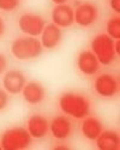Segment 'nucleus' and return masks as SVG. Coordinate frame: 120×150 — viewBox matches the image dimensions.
I'll use <instances>...</instances> for the list:
<instances>
[{"label":"nucleus","instance_id":"obj_18","mask_svg":"<svg viewBox=\"0 0 120 150\" xmlns=\"http://www.w3.org/2000/svg\"><path fill=\"white\" fill-rule=\"evenodd\" d=\"M19 4V0H0V10L3 11H12Z\"/></svg>","mask_w":120,"mask_h":150},{"label":"nucleus","instance_id":"obj_3","mask_svg":"<svg viewBox=\"0 0 120 150\" xmlns=\"http://www.w3.org/2000/svg\"><path fill=\"white\" fill-rule=\"evenodd\" d=\"M91 49L99 62L102 65H109L115 59V48L112 37L106 34H100L91 41Z\"/></svg>","mask_w":120,"mask_h":150},{"label":"nucleus","instance_id":"obj_15","mask_svg":"<svg viewBox=\"0 0 120 150\" xmlns=\"http://www.w3.org/2000/svg\"><path fill=\"white\" fill-rule=\"evenodd\" d=\"M96 145L100 150H118L119 149V136L114 131H103L95 139Z\"/></svg>","mask_w":120,"mask_h":150},{"label":"nucleus","instance_id":"obj_1","mask_svg":"<svg viewBox=\"0 0 120 150\" xmlns=\"http://www.w3.org/2000/svg\"><path fill=\"white\" fill-rule=\"evenodd\" d=\"M59 106L65 114L76 119H83L88 117L90 112V105L88 100L75 93H65L59 100Z\"/></svg>","mask_w":120,"mask_h":150},{"label":"nucleus","instance_id":"obj_5","mask_svg":"<svg viewBox=\"0 0 120 150\" xmlns=\"http://www.w3.org/2000/svg\"><path fill=\"white\" fill-rule=\"evenodd\" d=\"M19 29L29 36L36 37L41 35L43 28L46 27L44 19L39 15H32V13H25L22 15L18 21Z\"/></svg>","mask_w":120,"mask_h":150},{"label":"nucleus","instance_id":"obj_14","mask_svg":"<svg viewBox=\"0 0 120 150\" xmlns=\"http://www.w3.org/2000/svg\"><path fill=\"white\" fill-rule=\"evenodd\" d=\"M49 130L56 139H66L71 133V121L66 117H56L51 122Z\"/></svg>","mask_w":120,"mask_h":150},{"label":"nucleus","instance_id":"obj_23","mask_svg":"<svg viewBox=\"0 0 120 150\" xmlns=\"http://www.w3.org/2000/svg\"><path fill=\"white\" fill-rule=\"evenodd\" d=\"M52 1H53L54 4H56V5H60V4H65L67 0H52Z\"/></svg>","mask_w":120,"mask_h":150},{"label":"nucleus","instance_id":"obj_16","mask_svg":"<svg viewBox=\"0 0 120 150\" xmlns=\"http://www.w3.org/2000/svg\"><path fill=\"white\" fill-rule=\"evenodd\" d=\"M102 132V124L96 118H87L82 124V133L89 141H95Z\"/></svg>","mask_w":120,"mask_h":150},{"label":"nucleus","instance_id":"obj_10","mask_svg":"<svg viewBox=\"0 0 120 150\" xmlns=\"http://www.w3.org/2000/svg\"><path fill=\"white\" fill-rule=\"evenodd\" d=\"M99 60L95 57V54L90 51H84L78 55L77 59V66L79 71L87 76H91V74L96 73L99 70Z\"/></svg>","mask_w":120,"mask_h":150},{"label":"nucleus","instance_id":"obj_2","mask_svg":"<svg viewBox=\"0 0 120 150\" xmlns=\"http://www.w3.org/2000/svg\"><path fill=\"white\" fill-rule=\"evenodd\" d=\"M11 52L15 58L19 60H29L40 57L42 53V45L41 42L32 36L20 37L12 42Z\"/></svg>","mask_w":120,"mask_h":150},{"label":"nucleus","instance_id":"obj_8","mask_svg":"<svg viewBox=\"0 0 120 150\" xmlns=\"http://www.w3.org/2000/svg\"><path fill=\"white\" fill-rule=\"evenodd\" d=\"M95 90L102 97H112L118 91V82L111 74L103 73L96 78Z\"/></svg>","mask_w":120,"mask_h":150},{"label":"nucleus","instance_id":"obj_11","mask_svg":"<svg viewBox=\"0 0 120 150\" xmlns=\"http://www.w3.org/2000/svg\"><path fill=\"white\" fill-rule=\"evenodd\" d=\"M41 45L47 49L55 48L61 40V30L54 23L46 25L41 33Z\"/></svg>","mask_w":120,"mask_h":150},{"label":"nucleus","instance_id":"obj_24","mask_svg":"<svg viewBox=\"0 0 120 150\" xmlns=\"http://www.w3.org/2000/svg\"><path fill=\"white\" fill-rule=\"evenodd\" d=\"M0 149H1V145H0Z\"/></svg>","mask_w":120,"mask_h":150},{"label":"nucleus","instance_id":"obj_13","mask_svg":"<svg viewBox=\"0 0 120 150\" xmlns=\"http://www.w3.org/2000/svg\"><path fill=\"white\" fill-rule=\"evenodd\" d=\"M22 93H23L24 100L30 105H37L42 102L44 98V94H46L43 86L40 83H36V82H30L25 84Z\"/></svg>","mask_w":120,"mask_h":150},{"label":"nucleus","instance_id":"obj_9","mask_svg":"<svg viewBox=\"0 0 120 150\" xmlns=\"http://www.w3.org/2000/svg\"><path fill=\"white\" fill-rule=\"evenodd\" d=\"M4 88L10 94H19L22 93L24 85H25V77L19 71H8L5 73L3 79Z\"/></svg>","mask_w":120,"mask_h":150},{"label":"nucleus","instance_id":"obj_19","mask_svg":"<svg viewBox=\"0 0 120 150\" xmlns=\"http://www.w3.org/2000/svg\"><path fill=\"white\" fill-rule=\"evenodd\" d=\"M7 101H8L7 94L4 90L0 89V110H3L7 106Z\"/></svg>","mask_w":120,"mask_h":150},{"label":"nucleus","instance_id":"obj_17","mask_svg":"<svg viewBox=\"0 0 120 150\" xmlns=\"http://www.w3.org/2000/svg\"><path fill=\"white\" fill-rule=\"evenodd\" d=\"M107 35L113 40L120 39V18L113 17L107 22Z\"/></svg>","mask_w":120,"mask_h":150},{"label":"nucleus","instance_id":"obj_4","mask_svg":"<svg viewBox=\"0 0 120 150\" xmlns=\"http://www.w3.org/2000/svg\"><path fill=\"white\" fill-rule=\"evenodd\" d=\"M31 144V136L28 130L23 127H13L4 132L1 137V149L4 150H19L25 149Z\"/></svg>","mask_w":120,"mask_h":150},{"label":"nucleus","instance_id":"obj_22","mask_svg":"<svg viewBox=\"0 0 120 150\" xmlns=\"http://www.w3.org/2000/svg\"><path fill=\"white\" fill-rule=\"evenodd\" d=\"M4 31H5V24H4V21H3V18L0 17V36H3Z\"/></svg>","mask_w":120,"mask_h":150},{"label":"nucleus","instance_id":"obj_21","mask_svg":"<svg viewBox=\"0 0 120 150\" xmlns=\"http://www.w3.org/2000/svg\"><path fill=\"white\" fill-rule=\"evenodd\" d=\"M6 65H7V61H6V58L3 55V54H0V73H3L6 69Z\"/></svg>","mask_w":120,"mask_h":150},{"label":"nucleus","instance_id":"obj_6","mask_svg":"<svg viewBox=\"0 0 120 150\" xmlns=\"http://www.w3.org/2000/svg\"><path fill=\"white\" fill-rule=\"evenodd\" d=\"M96 19H97V8L92 4H80L75 11V22L80 27H90Z\"/></svg>","mask_w":120,"mask_h":150},{"label":"nucleus","instance_id":"obj_7","mask_svg":"<svg viewBox=\"0 0 120 150\" xmlns=\"http://www.w3.org/2000/svg\"><path fill=\"white\" fill-rule=\"evenodd\" d=\"M52 21L59 28H68L75 22V11L68 5H56L52 11Z\"/></svg>","mask_w":120,"mask_h":150},{"label":"nucleus","instance_id":"obj_20","mask_svg":"<svg viewBox=\"0 0 120 150\" xmlns=\"http://www.w3.org/2000/svg\"><path fill=\"white\" fill-rule=\"evenodd\" d=\"M111 8L116 12V13H119L120 12V0H111Z\"/></svg>","mask_w":120,"mask_h":150},{"label":"nucleus","instance_id":"obj_12","mask_svg":"<svg viewBox=\"0 0 120 150\" xmlns=\"http://www.w3.org/2000/svg\"><path fill=\"white\" fill-rule=\"evenodd\" d=\"M28 132L31 138H43L48 132V121L44 117L35 114L28 120Z\"/></svg>","mask_w":120,"mask_h":150}]
</instances>
